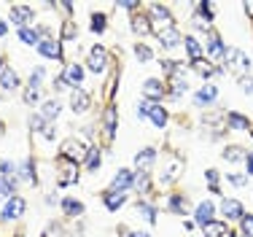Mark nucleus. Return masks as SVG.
<instances>
[{
  "label": "nucleus",
  "instance_id": "obj_1",
  "mask_svg": "<svg viewBox=\"0 0 253 237\" xmlns=\"http://www.w3.org/2000/svg\"><path fill=\"white\" fill-rule=\"evenodd\" d=\"M226 70L234 73V76L245 78V73L251 70V57L245 51H240V48H226Z\"/></svg>",
  "mask_w": 253,
  "mask_h": 237
},
{
  "label": "nucleus",
  "instance_id": "obj_2",
  "mask_svg": "<svg viewBox=\"0 0 253 237\" xmlns=\"http://www.w3.org/2000/svg\"><path fill=\"white\" fill-rule=\"evenodd\" d=\"M148 19L151 24H156V33H165V30H172L175 24H172V14L170 8H165V5H151V14H148Z\"/></svg>",
  "mask_w": 253,
  "mask_h": 237
},
{
  "label": "nucleus",
  "instance_id": "obj_3",
  "mask_svg": "<svg viewBox=\"0 0 253 237\" xmlns=\"http://www.w3.org/2000/svg\"><path fill=\"white\" fill-rule=\"evenodd\" d=\"M62 156H65V159H70L73 165H78V162H84V156H89V148L81 141L70 138V141L62 143Z\"/></svg>",
  "mask_w": 253,
  "mask_h": 237
},
{
  "label": "nucleus",
  "instance_id": "obj_4",
  "mask_svg": "<svg viewBox=\"0 0 253 237\" xmlns=\"http://www.w3.org/2000/svg\"><path fill=\"white\" fill-rule=\"evenodd\" d=\"M165 92H167V84L159 81V78H146V81H143V95H146L151 102L154 100H162Z\"/></svg>",
  "mask_w": 253,
  "mask_h": 237
},
{
  "label": "nucleus",
  "instance_id": "obj_5",
  "mask_svg": "<svg viewBox=\"0 0 253 237\" xmlns=\"http://www.w3.org/2000/svg\"><path fill=\"white\" fill-rule=\"evenodd\" d=\"M30 19H35V14H33V8H30V5H11V22H14L19 30L27 27Z\"/></svg>",
  "mask_w": 253,
  "mask_h": 237
},
{
  "label": "nucleus",
  "instance_id": "obj_6",
  "mask_svg": "<svg viewBox=\"0 0 253 237\" xmlns=\"http://www.w3.org/2000/svg\"><path fill=\"white\" fill-rule=\"evenodd\" d=\"M221 213H224L226 221H243L245 210L237 199H224V202H221Z\"/></svg>",
  "mask_w": 253,
  "mask_h": 237
},
{
  "label": "nucleus",
  "instance_id": "obj_7",
  "mask_svg": "<svg viewBox=\"0 0 253 237\" xmlns=\"http://www.w3.org/2000/svg\"><path fill=\"white\" fill-rule=\"evenodd\" d=\"M22 213H25V199L11 197L8 202H5V208H3V221H14V218H19Z\"/></svg>",
  "mask_w": 253,
  "mask_h": 237
},
{
  "label": "nucleus",
  "instance_id": "obj_8",
  "mask_svg": "<svg viewBox=\"0 0 253 237\" xmlns=\"http://www.w3.org/2000/svg\"><path fill=\"white\" fill-rule=\"evenodd\" d=\"M38 51L43 54L46 59H59V57H62V46H59L57 38H43L38 44Z\"/></svg>",
  "mask_w": 253,
  "mask_h": 237
},
{
  "label": "nucleus",
  "instance_id": "obj_9",
  "mask_svg": "<svg viewBox=\"0 0 253 237\" xmlns=\"http://www.w3.org/2000/svg\"><path fill=\"white\" fill-rule=\"evenodd\" d=\"M108 68V51L102 46H94L92 48V57H89V70L92 73H102Z\"/></svg>",
  "mask_w": 253,
  "mask_h": 237
},
{
  "label": "nucleus",
  "instance_id": "obj_10",
  "mask_svg": "<svg viewBox=\"0 0 253 237\" xmlns=\"http://www.w3.org/2000/svg\"><path fill=\"white\" fill-rule=\"evenodd\" d=\"M102 202H105V208L113 213V210H119L126 202V194L124 191H116V189H108L105 194H102Z\"/></svg>",
  "mask_w": 253,
  "mask_h": 237
},
{
  "label": "nucleus",
  "instance_id": "obj_11",
  "mask_svg": "<svg viewBox=\"0 0 253 237\" xmlns=\"http://www.w3.org/2000/svg\"><path fill=\"white\" fill-rule=\"evenodd\" d=\"M70 108H73V113H86L89 111V95L84 92V89H73V95H70Z\"/></svg>",
  "mask_w": 253,
  "mask_h": 237
},
{
  "label": "nucleus",
  "instance_id": "obj_12",
  "mask_svg": "<svg viewBox=\"0 0 253 237\" xmlns=\"http://www.w3.org/2000/svg\"><path fill=\"white\" fill-rule=\"evenodd\" d=\"M62 78H65V84H70V87H73V89H78V84L84 81V68H81V65H78V62H70Z\"/></svg>",
  "mask_w": 253,
  "mask_h": 237
},
{
  "label": "nucleus",
  "instance_id": "obj_13",
  "mask_svg": "<svg viewBox=\"0 0 253 237\" xmlns=\"http://www.w3.org/2000/svg\"><path fill=\"white\" fill-rule=\"evenodd\" d=\"M213 216H215V208H213V202H200V205H197V213H194L197 224H202V227H208V224L213 221Z\"/></svg>",
  "mask_w": 253,
  "mask_h": 237
},
{
  "label": "nucleus",
  "instance_id": "obj_14",
  "mask_svg": "<svg viewBox=\"0 0 253 237\" xmlns=\"http://www.w3.org/2000/svg\"><path fill=\"white\" fill-rule=\"evenodd\" d=\"M0 87H3L5 92H14V89L19 87V76H16V73L11 70L8 65H5L3 70H0Z\"/></svg>",
  "mask_w": 253,
  "mask_h": 237
},
{
  "label": "nucleus",
  "instance_id": "obj_15",
  "mask_svg": "<svg viewBox=\"0 0 253 237\" xmlns=\"http://www.w3.org/2000/svg\"><path fill=\"white\" fill-rule=\"evenodd\" d=\"M156 38H159L162 48H175V46L180 44V41H183L175 27H172V30H165V33H156Z\"/></svg>",
  "mask_w": 253,
  "mask_h": 237
},
{
  "label": "nucleus",
  "instance_id": "obj_16",
  "mask_svg": "<svg viewBox=\"0 0 253 237\" xmlns=\"http://www.w3.org/2000/svg\"><path fill=\"white\" fill-rule=\"evenodd\" d=\"M129 186H135V178H132V173H129V170H119L116 178H113V186H111V189H116V191H126Z\"/></svg>",
  "mask_w": 253,
  "mask_h": 237
},
{
  "label": "nucleus",
  "instance_id": "obj_17",
  "mask_svg": "<svg viewBox=\"0 0 253 237\" xmlns=\"http://www.w3.org/2000/svg\"><path fill=\"white\" fill-rule=\"evenodd\" d=\"M43 33H46L43 27H38V30L22 27L19 30V41H22V44H27V46H35V44H41V35H43Z\"/></svg>",
  "mask_w": 253,
  "mask_h": 237
},
{
  "label": "nucleus",
  "instance_id": "obj_18",
  "mask_svg": "<svg viewBox=\"0 0 253 237\" xmlns=\"http://www.w3.org/2000/svg\"><path fill=\"white\" fill-rule=\"evenodd\" d=\"M208 54H210L213 59L226 57V46H224V41H221L218 35H210V38H208Z\"/></svg>",
  "mask_w": 253,
  "mask_h": 237
},
{
  "label": "nucleus",
  "instance_id": "obj_19",
  "mask_svg": "<svg viewBox=\"0 0 253 237\" xmlns=\"http://www.w3.org/2000/svg\"><path fill=\"white\" fill-rule=\"evenodd\" d=\"M183 46H186V51H189L191 62L202 59V46H200V41H197L194 35H186V38H183Z\"/></svg>",
  "mask_w": 253,
  "mask_h": 237
},
{
  "label": "nucleus",
  "instance_id": "obj_20",
  "mask_svg": "<svg viewBox=\"0 0 253 237\" xmlns=\"http://www.w3.org/2000/svg\"><path fill=\"white\" fill-rule=\"evenodd\" d=\"M215 95H218V89H215L213 84H205L200 92H197V105H210V102L215 100Z\"/></svg>",
  "mask_w": 253,
  "mask_h": 237
},
{
  "label": "nucleus",
  "instance_id": "obj_21",
  "mask_svg": "<svg viewBox=\"0 0 253 237\" xmlns=\"http://www.w3.org/2000/svg\"><path fill=\"white\" fill-rule=\"evenodd\" d=\"M167 208H170L172 213L183 216L186 210H189V199H186L183 194H172V197H170V202H167Z\"/></svg>",
  "mask_w": 253,
  "mask_h": 237
},
{
  "label": "nucleus",
  "instance_id": "obj_22",
  "mask_svg": "<svg viewBox=\"0 0 253 237\" xmlns=\"http://www.w3.org/2000/svg\"><path fill=\"white\" fill-rule=\"evenodd\" d=\"M59 111H62L59 100H46V102H43V108H41V116L51 121V119H57V116H59Z\"/></svg>",
  "mask_w": 253,
  "mask_h": 237
},
{
  "label": "nucleus",
  "instance_id": "obj_23",
  "mask_svg": "<svg viewBox=\"0 0 253 237\" xmlns=\"http://www.w3.org/2000/svg\"><path fill=\"white\" fill-rule=\"evenodd\" d=\"M154 156H156V151H154V148H143L140 154L135 156L137 170H148V167H151V162H154Z\"/></svg>",
  "mask_w": 253,
  "mask_h": 237
},
{
  "label": "nucleus",
  "instance_id": "obj_24",
  "mask_svg": "<svg viewBox=\"0 0 253 237\" xmlns=\"http://www.w3.org/2000/svg\"><path fill=\"white\" fill-rule=\"evenodd\" d=\"M16 186V175H0V199H11V191Z\"/></svg>",
  "mask_w": 253,
  "mask_h": 237
},
{
  "label": "nucleus",
  "instance_id": "obj_25",
  "mask_svg": "<svg viewBox=\"0 0 253 237\" xmlns=\"http://www.w3.org/2000/svg\"><path fill=\"white\" fill-rule=\"evenodd\" d=\"M226 124L232 127V130H248V127H251V121L245 119L243 113H234V111H232V113L226 116Z\"/></svg>",
  "mask_w": 253,
  "mask_h": 237
},
{
  "label": "nucleus",
  "instance_id": "obj_26",
  "mask_svg": "<svg viewBox=\"0 0 253 237\" xmlns=\"http://www.w3.org/2000/svg\"><path fill=\"white\" fill-rule=\"evenodd\" d=\"M148 119L154 121L156 130H165V127H167V111L162 105H154V111H151V116H148Z\"/></svg>",
  "mask_w": 253,
  "mask_h": 237
},
{
  "label": "nucleus",
  "instance_id": "obj_27",
  "mask_svg": "<svg viewBox=\"0 0 253 237\" xmlns=\"http://www.w3.org/2000/svg\"><path fill=\"white\" fill-rule=\"evenodd\" d=\"M62 210H65L68 216H81V213H84V202H78V199L68 197V199H62Z\"/></svg>",
  "mask_w": 253,
  "mask_h": 237
},
{
  "label": "nucleus",
  "instance_id": "obj_28",
  "mask_svg": "<svg viewBox=\"0 0 253 237\" xmlns=\"http://www.w3.org/2000/svg\"><path fill=\"white\" fill-rule=\"evenodd\" d=\"M132 30H135V35L151 33V19H148V16H135V19H132Z\"/></svg>",
  "mask_w": 253,
  "mask_h": 237
},
{
  "label": "nucleus",
  "instance_id": "obj_29",
  "mask_svg": "<svg viewBox=\"0 0 253 237\" xmlns=\"http://www.w3.org/2000/svg\"><path fill=\"white\" fill-rule=\"evenodd\" d=\"M226 232H229V229H226L224 221H210L208 227H205V235H208V237H224Z\"/></svg>",
  "mask_w": 253,
  "mask_h": 237
},
{
  "label": "nucleus",
  "instance_id": "obj_30",
  "mask_svg": "<svg viewBox=\"0 0 253 237\" xmlns=\"http://www.w3.org/2000/svg\"><path fill=\"white\" fill-rule=\"evenodd\" d=\"M221 156H224V159H229V162H240V159L245 156V151L240 148V145H229V148L221 151Z\"/></svg>",
  "mask_w": 253,
  "mask_h": 237
},
{
  "label": "nucleus",
  "instance_id": "obj_31",
  "mask_svg": "<svg viewBox=\"0 0 253 237\" xmlns=\"http://www.w3.org/2000/svg\"><path fill=\"white\" fill-rule=\"evenodd\" d=\"M191 65H194V70L200 73L202 78H210L213 73H218V70L213 68V65H210V62H205V59H197V62H191Z\"/></svg>",
  "mask_w": 253,
  "mask_h": 237
},
{
  "label": "nucleus",
  "instance_id": "obj_32",
  "mask_svg": "<svg viewBox=\"0 0 253 237\" xmlns=\"http://www.w3.org/2000/svg\"><path fill=\"white\" fill-rule=\"evenodd\" d=\"M105 132L108 135L116 132V108L113 105H108V111H105Z\"/></svg>",
  "mask_w": 253,
  "mask_h": 237
},
{
  "label": "nucleus",
  "instance_id": "obj_33",
  "mask_svg": "<svg viewBox=\"0 0 253 237\" xmlns=\"http://www.w3.org/2000/svg\"><path fill=\"white\" fill-rule=\"evenodd\" d=\"M102 165V154H100V148H89V156H86V167L89 170H97Z\"/></svg>",
  "mask_w": 253,
  "mask_h": 237
},
{
  "label": "nucleus",
  "instance_id": "obj_34",
  "mask_svg": "<svg viewBox=\"0 0 253 237\" xmlns=\"http://www.w3.org/2000/svg\"><path fill=\"white\" fill-rule=\"evenodd\" d=\"M135 54H137V59H140L143 65L154 59V51H151V48H148L146 44H137V46H135Z\"/></svg>",
  "mask_w": 253,
  "mask_h": 237
},
{
  "label": "nucleus",
  "instance_id": "obj_35",
  "mask_svg": "<svg viewBox=\"0 0 253 237\" xmlns=\"http://www.w3.org/2000/svg\"><path fill=\"white\" fill-rule=\"evenodd\" d=\"M154 105H156V102H151V100H140V102H137V116L148 119V116H151V111H154Z\"/></svg>",
  "mask_w": 253,
  "mask_h": 237
},
{
  "label": "nucleus",
  "instance_id": "obj_36",
  "mask_svg": "<svg viewBox=\"0 0 253 237\" xmlns=\"http://www.w3.org/2000/svg\"><path fill=\"white\" fill-rule=\"evenodd\" d=\"M137 213H140L143 218H146V221H156V210L151 208V205H146V202H140V205H137Z\"/></svg>",
  "mask_w": 253,
  "mask_h": 237
},
{
  "label": "nucleus",
  "instance_id": "obj_37",
  "mask_svg": "<svg viewBox=\"0 0 253 237\" xmlns=\"http://www.w3.org/2000/svg\"><path fill=\"white\" fill-rule=\"evenodd\" d=\"M43 76H46V70H43V68H35L33 73H30V89H38V87H41V81H43Z\"/></svg>",
  "mask_w": 253,
  "mask_h": 237
},
{
  "label": "nucleus",
  "instance_id": "obj_38",
  "mask_svg": "<svg viewBox=\"0 0 253 237\" xmlns=\"http://www.w3.org/2000/svg\"><path fill=\"white\" fill-rule=\"evenodd\" d=\"M108 27V19L102 14H92V30L94 33H102V30Z\"/></svg>",
  "mask_w": 253,
  "mask_h": 237
},
{
  "label": "nucleus",
  "instance_id": "obj_39",
  "mask_svg": "<svg viewBox=\"0 0 253 237\" xmlns=\"http://www.w3.org/2000/svg\"><path fill=\"white\" fill-rule=\"evenodd\" d=\"M240 224H243V235H245V237H253V216H248V213H245V216H243V221H240Z\"/></svg>",
  "mask_w": 253,
  "mask_h": 237
},
{
  "label": "nucleus",
  "instance_id": "obj_40",
  "mask_svg": "<svg viewBox=\"0 0 253 237\" xmlns=\"http://www.w3.org/2000/svg\"><path fill=\"white\" fill-rule=\"evenodd\" d=\"M62 38H65V41H73V38H76V24L70 22V19L65 22V27H62Z\"/></svg>",
  "mask_w": 253,
  "mask_h": 237
},
{
  "label": "nucleus",
  "instance_id": "obj_41",
  "mask_svg": "<svg viewBox=\"0 0 253 237\" xmlns=\"http://www.w3.org/2000/svg\"><path fill=\"white\" fill-rule=\"evenodd\" d=\"M76 175H78V170H76V167H68V173H65L62 178H59V186H68V184H73V181H76Z\"/></svg>",
  "mask_w": 253,
  "mask_h": 237
},
{
  "label": "nucleus",
  "instance_id": "obj_42",
  "mask_svg": "<svg viewBox=\"0 0 253 237\" xmlns=\"http://www.w3.org/2000/svg\"><path fill=\"white\" fill-rule=\"evenodd\" d=\"M135 189H143V191L148 189V175H146V170H140V175L135 178Z\"/></svg>",
  "mask_w": 253,
  "mask_h": 237
},
{
  "label": "nucleus",
  "instance_id": "obj_43",
  "mask_svg": "<svg viewBox=\"0 0 253 237\" xmlns=\"http://www.w3.org/2000/svg\"><path fill=\"white\" fill-rule=\"evenodd\" d=\"M38 100H41V92H38V89H27V92H25V102H27V105H35Z\"/></svg>",
  "mask_w": 253,
  "mask_h": 237
},
{
  "label": "nucleus",
  "instance_id": "obj_44",
  "mask_svg": "<svg viewBox=\"0 0 253 237\" xmlns=\"http://www.w3.org/2000/svg\"><path fill=\"white\" fill-rule=\"evenodd\" d=\"M43 121H46V119H43V116H41V113H38V116H33V119H30V127H33L35 132H38V130L43 132V127H46Z\"/></svg>",
  "mask_w": 253,
  "mask_h": 237
},
{
  "label": "nucleus",
  "instance_id": "obj_45",
  "mask_svg": "<svg viewBox=\"0 0 253 237\" xmlns=\"http://www.w3.org/2000/svg\"><path fill=\"white\" fill-rule=\"evenodd\" d=\"M240 89H243L245 95H253V78H248V76L240 78Z\"/></svg>",
  "mask_w": 253,
  "mask_h": 237
},
{
  "label": "nucleus",
  "instance_id": "obj_46",
  "mask_svg": "<svg viewBox=\"0 0 253 237\" xmlns=\"http://www.w3.org/2000/svg\"><path fill=\"white\" fill-rule=\"evenodd\" d=\"M0 173H3L5 178H8V175H14V165H11V162H0Z\"/></svg>",
  "mask_w": 253,
  "mask_h": 237
},
{
  "label": "nucleus",
  "instance_id": "obj_47",
  "mask_svg": "<svg viewBox=\"0 0 253 237\" xmlns=\"http://www.w3.org/2000/svg\"><path fill=\"white\" fill-rule=\"evenodd\" d=\"M54 135H57L54 124H46V127H43V138H46V141H54Z\"/></svg>",
  "mask_w": 253,
  "mask_h": 237
},
{
  "label": "nucleus",
  "instance_id": "obj_48",
  "mask_svg": "<svg viewBox=\"0 0 253 237\" xmlns=\"http://www.w3.org/2000/svg\"><path fill=\"white\" fill-rule=\"evenodd\" d=\"M229 184L232 186H245V178L243 175H229Z\"/></svg>",
  "mask_w": 253,
  "mask_h": 237
},
{
  "label": "nucleus",
  "instance_id": "obj_49",
  "mask_svg": "<svg viewBox=\"0 0 253 237\" xmlns=\"http://www.w3.org/2000/svg\"><path fill=\"white\" fill-rule=\"evenodd\" d=\"M245 167H248L245 173H248V175H253V151H251L248 156H245Z\"/></svg>",
  "mask_w": 253,
  "mask_h": 237
},
{
  "label": "nucleus",
  "instance_id": "obj_50",
  "mask_svg": "<svg viewBox=\"0 0 253 237\" xmlns=\"http://www.w3.org/2000/svg\"><path fill=\"white\" fill-rule=\"evenodd\" d=\"M5 33H8V27H5V22H3V19H0V38H3V35H5Z\"/></svg>",
  "mask_w": 253,
  "mask_h": 237
},
{
  "label": "nucleus",
  "instance_id": "obj_51",
  "mask_svg": "<svg viewBox=\"0 0 253 237\" xmlns=\"http://www.w3.org/2000/svg\"><path fill=\"white\" fill-rule=\"evenodd\" d=\"M129 237H151V235H148V232H132Z\"/></svg>",
  "mask_w": 253,
  "mask_h": 237
},
{
  "label": "nucleus",
  "instance_id": "obj_52",
  "mask_svg": "<svg viewBox=\"0 0 253 237\" xmlns=\"http://www.w3.org/2000/svg\"><path fill=\"white\" fill-rule=\"evenodd\" d=\"M245 11H248V14L253 16V0H251V3H245Z\"/></svg>",
  "mask_w": 253,
  "mask_h": 237
},
{
  "label": "nucleus",
  "instance_id": "obj_53",
  "mask_svg": "<svg viewBox=\"0 0 253 237\" xmlns=\"http://www.w3.org/2000/svg\"><path fill=\"white\" fill-rule=\"evenodd\" d=\"M3 68H5V65H3V59H0V70H3Z\"/></svg>",
  "mask_w": 253,
  "mask_h": 237
},
{
  "label": "nucleus",
  "instance_id": "obj_54",
  "mask_svg": "<svg viewBox=\"0 0 253 237\" xmlns=\"http://www.w3.org/2000/svg\"><path fill=\"white\" fill-rule=\"evenodd\" d=\"M224 237H234V235H232V232H226V235H224Z\"/></svg>",
  "mask_w": 253,
  "mask_h": 237
}]
</instances>
